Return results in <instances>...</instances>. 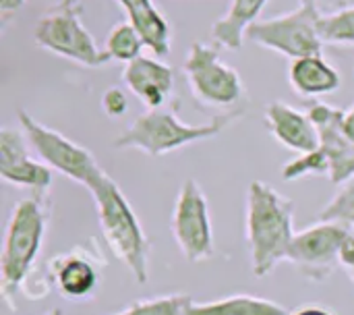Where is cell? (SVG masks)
Returning a JSON list of instances; mask_svg holds the SVG:
<instances>
[{"instance_id": "obj_1", "label": "cell", "mask_w": 354, "mask_h": 315, "mask_svg": "<svg viewBox=\"0 0 354 315\" xmlns=\"http://www.w3.org/2000/svg\"><path fill=\"white\" fill-rule=\"evenodd\" d=\"M295 204L276 187L253 181L247 189L245 239L251 270L257 278L272 274L280 262L288 260L295 239Z\"/></svg>"}, {"instance_id": "obj_28", "label": "cell", "mask_w": 354, "mask_h": 315, "mask_svg": "<svg viewBox=\"0 0 354 315\" xmlns=\"http://www.w3.org/2000/svg\"><path fill=\"white\" fill-rule=\"evenodd\" d=\"M292 315H334L330 309H326L324 305H303L301 309H297Z\"/></svg>"}, {"instance_id": "obj_14", "label": "cell", "mask_w": 354, "mask_h": 315, "mask_svg": "<svg viewBox=\"0 0 354 315\" xmlns=\"http://www.w3.org/2000/svg\"><path fill=\"white\" fill-rule=\"evenodd\" d=\"M122 83L147 110L164 108L174 89V71L160 58L139 56L122 69Z\"/></svg>"}, {"instance_id": "obj_19", "label": "cell", "mask_w": 354, "mask_h": 315, "mask_svg": "<svg viewBox=\"0 0 354 315\" xmlns=\"http://www.w3.org/2000/svg\"><path fill=\"white\" fill-rule=\"evenodd\" d=\"M185 315H288V312L280 303L263 297L232 295L207 303L191 301Z\"/></svg>"}, {"instance_id": "obj_29", "label": "cell", "mask_w": 354, "mask_h": 315, "mask_svg": "<svg viewBox=\"0 0 354 315\" xmlns=\"http://www.w3.org/2000/svg\"><path fill=\"white\" fill-rule=\"evenodd\" d=\"M342 127H344V131H346V135L351 137L354 141V104L348 108V110H344V116H342Z\"/></svg>"}, {"instance_id": "obj_17", "label": "cell", "mask_w": 354, "mask_h": 315, "mask_svg": "<svg viewBox=\"0 0 354 315\" xmlns=\"http://www.w3.org/2000/svg\"><path fill=\"white\" fill-rule=\"evenodd\" d=\"M288 81L299 96L317 98L338 91L342 77L340 71L332 66L322 54V56H305L292 60L288 66Z\"/></svg>"}, {"instance_id": "obj_21", "label": "cell", "mask_w": 354, "mask_h": 315, "mask_svg": "<svg viewBox=\"0 0 354 315\" xmlns=\"http://www.w3.org/2000/svg\"><path fill=\"white\" fill-rule=\"evenodd\" d=\"M319 33L324 44L354 46V6H342L330 15H322Z\"/></svg>"}, {"instance_id": "obj_24", "label": "cell", "mask_w": 354, "mask_h": 315, "mask_svg": "<svg viewBox=\"0 0 354 315\" xmlns=\"http://www.w3.org/2000/svg\"><path fill=\"white\" fill-rule=\"evenodd\" d=\"M322 174H326V177L330 174V164H328L326 154L319 147L309 154H299V158L286 162L282 168V177L286 181H299V179L322 177Z\"/></svg>"}, {"instance_id": "obj_27", "label": "cell", "mask_w": 354, "mask_h": 315, "mask_svg": "<svg viewBox=\"0 0 354 315\" xmlns=\"http://www.w3.org/2000/svg\"><path fill=\"white\" fill-rule=\"evenodd\" d=\"M25 6V0H0V21L6 25L12 15H17Z\"/></svg>"}, {"instance_id": "obj_6", "label": "cell", "mask_w": 354, "mask_h": 315, "mask_svg": "<svg viewBox=\"0 0 354 315\" xmlns=\"http://www.w3.org/2000/svg\"><path fill=\"white\" fill-rule=\"evenodd\" d=\"M319 19L322 12L315 2H301V6L290 12L255 21L247 29L245 39L290 60L322 56L324 39L319 33Z\"/></svg>"}, {"instance_id": "obj_30", "label": "cell", "mask_w": 354, "mask_h": 315, "mask_svg": "<svg viewBox=\"0 0 354 315\" xmlns=\"http://www.w3.org/2000/svg\"><path fill=\"white\" fill-rule=\"evenodd\" d=\"M48 315H62V314H60L58 309H54V312H50V314H48Z\"/></svg>"}, {"instance_id": "obj_2", "label": "cell", "mask_w": 354, "mask_h": 315, "mask_svg": "<svg viewBox=\"0 0 354 315\" xmlns=\"http://www.w3.org/2000/svg\"><path fill=\"white\" fill-rule=\"evenodd\" d=\"M87 191L93 199L100 231L106 245L124 264L135 282L145 285L149 280L151 243L131 201L108 172Z\"/></svg>"}, {"instance_id": "obj_3", "label": "cell", "mask_w": 354, "mask_h": 315, "mask_svg": "<svg viewBox=\"0 0 354 315\" xmlns=\"http://www.w3.org/2000/svg\"><path fill=\"white\" fill-rule=\"evenodd\" d=\"M245 110L232 108L224 114L214 116L209 123L191 125L176 116L170 108H156L139 114L114 141L116 150H139L151 158L172 154L180 147H187L197 141H207L218 137L230 125H234Z\"/></svg>"}, {"instance_id": "obj_5", "label": "cell", "mask_w": 354, "mask_h": 315, "mask_svg": "<svg viewBox=\"0 0 354 315\" xmlns=\"http://www.w3.org/2000/svg\"><path fill=\"white\" fill-rule=\"evenodd\" d=\"M33 39L39 48L89 69L110 62L108 52L100 50L95 37L83 23L81 0H60L46 10L33 29Z\"/></svg>"}, {"instance_id": "obj_22", "label": "cell", "mask_w": 354, "mask_h": 315, "mask_svg": "<svg viewBox=\"0 0 354 315\" xmlns=\"http://www.w3.org/2000/svg\"><path fill=\"white\" fill-rule=\"evenodd\" d=\"M191 301L193 299L189 295H164L135 301L133 305L114 315H185Z\"/></svg>"}, {"instance_id": "obj_11", "label": "cell", "mask_w": 354, "mask_h": 315, "mask_svg": "<svg viewBox=\"0 0 354 315\" xmlns=\"http://www.w3.org/2000/svg\"><path fill=\"white\" fill-rule=\"evenodd\" d=\"M309 116L319 133V150L330 164V183L342 187L354 179V141L342 127L344 110L317 102L309 108Z\"/></svg>"}, {"instance_id": "obj_8", "label": "cell", "mask_w": 354, "mask_h": 315, "mask_svg": "<svg viewBox=\"0 0 354 315\" xmlns=\"http://www.w3.org/2000/svg\"><path fill=\"white\" fill-rule=\"evenodd\" d=\"M17 118L37 158L52 170L83 185L85 189H89L106 174V170L97 164L95 156L87 147L75 143L56 129L41 125L27 110H19Z\"/></svg>"}, {"instance_id": "obj_13", "label": "cell", "mask_w": 354, "mask_h": 315, "mask_svg": "<svg viewBox=\"0 0 354 315\" xmlns=\"http://www.w3.org/2000/svg\"><path fill=\"white\" fill-rule=\"evenodd\" d=\"M50 285L71 301L89 299L100 287V270L95 255L73 249L50 262Z\"/></svg>"}, {"instance_id": "obj_18", "label": "cell", "mask_w": 354, "mask_h": 315, "mask_svg": "<svg viewBox=\"0 0 354 315\" xmlns=\"http://www.w3.org/2000/svg\"><path fill=\"white\" fill-rule=\"evenodd\" d=\"M266 4L268 0H232L226 15L218 19L212 27V37L216 46L226 50H241L247 29L257 21Z\"/></svg>"}, {"instance_id": "obj_25", "label": "cell", "mask_w": 354, "mask_h": 315, "mask_svg": "<svg viewBox=\"0 0 354 315\" xmlns=\"http://www.w3.org/2000/svg\"><path fill=\"white\" fill-rule=\"evenodd\" d=\"M102 108H104V112H106L110 118H118V116H122V114L127 112V108H129V96L124 93L122 87L110 85V87L104 91V96H102Z\"/></svg>"}, {"instance_id": "obj_4", "label": "cell", "mask_w": 354, "mask_h": 315, "mask_svg": "<svg viewBox=\"0 0 354 315\" xmlns=\"http://www.w3.org/2000/svg\"><path fill=\"white\" fill-rule=\"evenodd\" d=\"M48 228V206L41 197H25L15 204L6 224L0 255L2 299L15 309V297L33 274Z\"/></svg>"}, {"instance_id": "obj_9", "label": "cell", "mask_w": 354, "mask_h": 315, "mask_svg": "<svg viewBox=\"0 0 354 315\" xmlns=\"http://www.w3.org/2000/svg\"><path fill=\"white\" fill-rule=\"evenodd\" d=\"M172 237L189 264H201L214 258V226L209 216V204L195 179L185 181L180 187L172 218H170Z\"/></svg>"}, {"instance_id": "obj_23", "label": "cell", "mask_w": 354, "mask_h": 315, "mask_svg": "<svg viewBox=\"0 0 354 315\" xmlns=\"http://www.w3.org/2000/svg\"><path fill=\"white\" fill-rule=\"evenodd\" d=\"M322 222H334L342 224L346 228L354 226V179L344 183L338 193L324 206L319 214Z\"/></svg>"}, {"instance_id": "obj_12", "label": "cell", "mask_w": 354, "mask_h": 315, "mask_svg": "<svg viewBox=\"0 0 354 315\" xmlns=\"http://www.w3.org/2000/svg\"><path fill=\"white\" fill-rule=\"evenodd\" d=\"M25 133L4 127L0 131V177L17 187H27L35 197L46 199L52 187V168L41 160H33Z\"/></svg>"}, {"instance_id": "obj_31", "label": "cell", "mask_w": 354, "mask_h": 315, "mask_svg": "<svg viewBox=\"0 0 354 315\" xmlns=\"http://www.w3.org/2000/svg\"><path fill=\"white\" fill-rule=\"evenodd\" d=\"M301 2H315L317 4V0H301Z\"/></svg>"}, {"instance_id": "obj_26", "label": "cell", "mask_w": 354, "mask_h": 315, "mask_svg": "<svg viewBox=\"0 0 354 315\" xmlns=\"http://www.w3.org/2000/svg\"><path fill=\"white\" fill-rule=\"evenodd\" d=\"M340 266L346 268V272L351 274V280L354 282V235L351 233L342 245V251H340Z\"/></svg>"}, {"instance_id": "obj_10", "label": "cell", "mask_w": 354, "mask_h": 315, "mask_svg": "<svg viewBox=\"0 0 354 315\" xmlns=\"http://www.w3.org/2000/svg\"><path fill=\"white\" fill-rule=\"evenodd\" d=\"M351 231L334 222H317L295 235L288 260L305 278L326 282L340 264V251Z\"/></svg>"}, {"instance_id": "obj_16", "label": "cell", "mask_w": 354, "mask_h": 315, "mask_svg": "<svg viewBox=\"0 0 354 315\" xmlns=\"http://www.w3.org/2000/svg\"><path fill=\"white\" fill-rule=\"evenodd\" d=\"M129 17V23L139 31L145 48L156 58H166L172 50V29L168 19L151 0H116Z\"/></svg>"}, {"instance_id": "obj_7", "label": "cell", "mask_w": 354, "mask_h": 315, "mask_svg": "<svg viewBox=\"0 0 354 315\" xmlns=\"http://www.w3.org/2000/svg\"><path fill=\"white\" fill-rule=\"evenodd\" d=\"M191 96L205 108H239L245 98L241 73L220 58V46L193 42L183 64Z\"/></svg>"}, {"instance_id": "obj_15", "label": "cell", "mask_w": 354, "mask_h": 315, "mask_svg": "<svg viewBox=\"0 0 354 315\" xmlns=\"http://www.w3.org/2000/svg\"><path fill=\"white\" fill-rule=\"evenodd\" d=\"M266 127L286 150L309 154L319 147V133L309 112H301L286 102H272L266 108Z\"/></svg>"}, {"instance_id": "obj_20", "label": "cell", "mask_w": 354, "mask_h": 315, "mask_svg": "<svg viewBox=\"0 0 354 315\" xmlns=\"http://www.w3.org/2000/svg\"><path fill=\"white\" fill-rule=\"evenodd\" d=\"M143 48H145V42L139 35V31L131 23H118L110 29L104 50L108 52L110 60H118V62L129 64L135 58L143 56L141 54Z\"/></svg>"}]
</instances>
